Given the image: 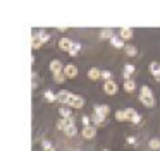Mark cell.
<instances>
[{"label": "cell", "mask_w": 160, "mask_h": 151, "mask_svg": "<svg viewBox=\"0 0 160 151\" xmlns=\"http://www.w3.org/2000/svg\"><path fill=\"white\" fill-rule=\"evenodd\" d=\"M90 120H91V117H81V122H83L86 127L90 125Z\"/></svg>", "instance_id": "4dcf8cb0"}, {"label": "cell", "mask_w": 160, "mask_h": 151, "mask_svg": "<svg viewBox=\"0 0 160 151\" xmlns=\"http://www.w3.org/2000/svg\"><path fill=\"white\" fill-rule=\"evenodd\" d=\"M79 50H81V45H79V43H74V45H72V50L69 51V55H72V57H74V55H76Z\"/></svg>", "instance_id": "83f0119b"}, {"label": "cell", "mask_w": 160, "mask_h": 151, "mask_svg": "<svg viewBox=\"0 0 160 151\" xmlns=\"http://www.w3.org/2000/svg\"><path fill=\"white\" fill-rule=\"evenodd\" d=\"M43 148H45L43 151H55V149H53V146L48 143V141H43Z\"/></svg>", "instance_id": "f1b7e54d"}, {"label": "cell", "mask_w": 160, "mask_h": 151, "mask_svg": "<svg viewBox=\"0 0 160 151\" xmlns=\"http://www.w3.org/2000/svg\"><path fill=\"white\" fill-rule=\"evenodd\" d=\"M97 136V129H95V125H88L83 129V137L84 139H93V137Z\"/></svg>", "instance_id": "52a82bcc"}, {"label": "cell", "mask_w": 160, "mask_h": 151, "mask_svg": "<svg viewBox=\"0 0 160 151\" xmlns=\"http://www.w3.org/2000/svg\"><path fill=\"white\" fill-rule=\"evenodd\" d=\"M115 120H119V122H124V120H128L126 110H117V112H115Z\"/></svg>", "instance_id": "ac0fdd59"}, {"label": "cell", "mask_w": 160, "mask_h": 151, "mask_svg": "<svg viewBox=\"0 0 160 151\" xmlns=\"http://www.w3.org/2000/svg\"><path fill=\"white\" fill-rule=\"evenodd\" d=\"M148 69H150V72H152L155 77H158V76H160V62H152Z\"/></svg>", "instance_id": "8fae6325"}, {"label": "cell", "mask_w": 160, "mask_h": 151, "mask_svg": "<svg viewBox=\"0 0 160 151\" xmlns=\"http://www.w3.org/2000/svg\"><path fill=\"white\" fill-rule=\"evenodd\" d=\"M50 71L53 72V76H59V74H64V67L59 60H52L50 62Z\"/></svg>", "instance_id": "5b68a950"}, {"label": "cell", "mask_w": 160, "mask_h": 151, "mask_svg": "<svg viewBox=\"0 0 160 151\" xmlns=\"http://www.w3.org/2000/svg\"><path fill=\"white\" fill-rule=\"evenodd\" d=\"M74 98V95L67 89H62L60 93H57V101L62 103V105H71V100Z\"/></svg>", "instance_id": "7a4b0ae2"}, {"label": "cell", "mask_w": 160, "mask_h": 151, "mask_svg": "<svg viewBox=\"0 0 160 151\" xmlns=\"http://www.w3.org/2000/svg\"><path fill=\"white\" fill-rule=\"evenodd\" d=\"M95 112H97V113H100V115H108V112H110V108H108V106L107 105H100V106H95Z\"/></svg>", "instance_id": "5bb4252c"}, {"label": "cell", "mask_w": 160, "mask_h": 151, "mask_svg": "<svg viewBox=\"0 0 160 151\" xmlns=\"http://www.w3.org/2000/svg\"><path fill=\"white\" fill-rule=\"evenodd\" d=\"M128 143H129V144H134V143H136V139H134L132 136H129V137H128Z\"/></svg>", "instance_id": "d6a6232c"}, {"label": "cell", "mask_w": 160, "mask_h": 151, "mask_svg": "<svg viewBox=\"0 0 160 151\" xmlns=\"http://www.w3.org/2000/svg\"><path fill=\"white\" fill-rule=\"evenodd\" d=\"M71 125H74L72 119H62V120H59V124H57V127H59L60 130H66L67 127H71Z\"/></svg>", "instance_id": "9c48e42d"}, {"label": "cell", "mask_w": 160, "mask_h": 151, "mask_svg": "<svg viewBox=\"0 0 160 151\" xmlns=\"http://www.w3.org/2000/svg\"><path fill=\"white\" fill-rule=\"evenodd\" d=\"M72 41L69 40V38H62V40L59 41V46H60V50H64V51H71L72 50Z\"/></svg>", "instance_id": "ba28073f"}, {"label": "cell", "mask_w": 160, "mask_h": 151, "mask_svg": "<svg viewBox=\"0 0 160 151\" xmlns=\"http://www.w3.org/2000/svg\"><path fill=\"white\" fill-rule=\"evenodd\" d=\"M155 79H157V81H158V82H160V76H158V77H155Z\"/></svg>", "instance_id": "836d02e7"}, {"label": "cell", "mask_w": 160, "mask_h": 151, "mask_svg": "<svg viewBox=\"0 0 160 151\" xmlns=\"http://www.w3.org/2000/svg\"><path fill=\"white\" fill-rule=\"evenodd\" d=\"M71 108H83L84 106V98L81 95H74V98L71 100Z\"/></svg>", "instance_id": "277c9868"}, {"label": "cell", "mask_w": 160, "mask_h": 151, "mask_svg": "<svg viewBox=\"0 0 160 151\" xmlns=\"http://www.w3.org/2000/svg\"><path fill=\"white\" fill-rule=\"evenodd\" d=\"M33 48H40V46H42V40H40V36H38V34H35V36H33Z\"/></svg>", "instance_id": "cb8c5ba5"}, {"label": "cell", "mask_w": 160, "mask_h": 151, "mask_svg": "<svg viewBox=\"0 0 160 151\" xmlns=\"http://www.w3.org/2000/svg\"><path fill=\"white\" fill-rule=\"evenodd\" d=\"M53 77H55L57 82H62L64 79H66V76H64V74H59V76H53Z\"/></svg>", "instance_id": "1f68e13d"}, {"label": "cell", "mask_w": 160, "mask_h": 151, "mask_svg": "<svg viewBox=\"0 0 160 151\" xmlns=\"http://www.w3.org/2000/svg\"><path fill=\"white\" fill-rule=\"evenodd\" d=\"M103 119H105V117L100 115V113H97V112H93V115H91V122H93V125L102 124V122H103Z\"/></svg>", "instance_id": "2e32d148"}, {"label": "cell", "mask_w": 160, "mask_h": 151, "mask_svg": "<svg viewBox=\"0 0 160 151\" xmlns=\"http://www.w3.org/2000/svg\"><path fill=\"white\" fill-rule=\"evenodd\" d=\"M100 76H102V72H100V69H97V67H91L90 72H88V77H90L91 81H97Z\"/></svg>", "instance_id": "7c38bea8"}, {"label": "cell", "mask_w": 160, "mask_h": 151, "mask_svg": "<svg viewBox=\"0 0 160 151\" xmlns=\"http://www.w3.org/2000/svg\"><path fill=\"white\" fill-rule=\"evenodd\" d=\"M103 91L107 93V95H115V93H117V84H115L114 81H105L103 82Z\"/></svg>", "instance_id": "8992f818"}, {"label": "cell", "mask_w": 160, "mask_h": 151, "mask_svg": "<svg viewBox=\"0 0 160 151\" xmlns=\"http://www.w3.org/2000/svg\"><path fill=\"white\" fill-rule=\"evenodd\" d=\"M38 36H40V40H42V43H45V41L48 40V34H47L45 31H42V33H38Z\"/></svg>", "instance_id": "f546056e"}, {"label": "cell", "mask_w": 160, "mask_h": 151, "mask_svg": "<svg viewBox=\"0 0 160 151\" xmlns=\"http://www.w3.org/2000/svg\"><path fill=\"white\" fill-rule=\"evenodd\" d=\"M102 77H103L105 81H112V77H114V74H112L110 71H103V72H102Z\"/></svg>", "instance_id": "4316f807"}, {"label": "cell", "mask_w": 160, "mask_h": 151, "mask_svg": "<svg viewBox=\"0 0 160 151\" xmlns=\"http://www.w3.org/2000/svg\"><path fill=\"white\" fill-rule=\"evenodd\" d=\"M45 98H47V101H50V103H53L57 100V95H53L52 91H45Z\"/></svg>", "instance_id": "d4e9b609"}, {"label": "cell", "mask_w": 160, "mask_h": 151, "mask_svg": "<svg viewBox=\"0 0 160 151\" xmlns=\"http://www.w3.org/2000/svg\"><path fill=\"white\" fill-rule=\"evenodd\" d=\"M64 132H66L67 136L72 137V136H76V134H78V129H76V125H71V127H67V129L64 130Z\"/></svg>", "instance_id": "603a6c76"}, {"label": "cell", "mask_w": 160, "mask_h": 151, "mask_svg": "<svg viewBox=\"0 0 160 151\" xmlns=\"http://www.w3.org/2000/svg\"><path fill=\"white\" fill-rule=\"evenodd\" d=\"M148 146L152 148V149H160V139H150Z\"/></svg>", "instance_id": "44dd1931"}, {"label": "cell", "mask_w": 160, "mask_h": 151, "mask_svg": "<svg viewBox=\"0 0 160 151\" xmlns=\"http://www.w3.org/2000/svg\"><path fill=\"white\" fill-rule=\"evenodd\" d=\"M124 51L128 53V57H134V55L138 53V50H136L134 46H131V45H128V46L124 48Z\"/></svg>", "instance_id": "ffe728a7"}, {"label": "cell", "mask_w": 160, "mask_h": 151, "mask_svg": "<svg viewBox=\"0 0 160 151\" xmlns=\"http://www.w3.org/2000/svg\"><path fill=\"white\" fill-rule=\"evenodd\" d=\"M60 112V115H62V119H71V106H62V108L59 110Z\"/></svg>", "instance_id": "d6986e66"}, {"label": "cell", "mask_w": 160, "mask_h": 151, "mask_svg": "<svg viewBox=\"0 0 160 151\" xmlns=\"http://www.w3.org/2000/svg\"><path fill=\"white\" fill-rule=\"evenodd\" d=\"M124 89H126L128 93L134 91V89H136V82L132 81V79H128V81H124Z\"/></svg>", "instance_id": "9a60e30c"}, {"label": "cell", "mask_w": 160, "mask_h": 151, "mask_svg": "<svg viewBox=\"0 0 160 151\" xmlns=\"http://www.w3.org/2000/svg\"><path fill=\"white\" fill-rule=\"evenodd\" d=\"M110 43H112V46H115V48H122V46H124V41H122V38L121 36H114V38H112V40H110ZM126 48V46H124Z\"/></svg>", "instance_id": "e0dca14e"}, {"label": "cell", "mask_w": 160, "mask_h": 151, "mask_svg": "<svg viewBox=\"0 0 160 151\" xmlns=\"http://www.w3.org/2000/svg\"><path fill=\"white\" fill-rule=\"evenodd\" d=\"M132 72H134V65H131V64L124 65V71H122V77H124L126 81H128V79H129V76H131Z\"/></svg>", "instance_id": "4fadbf2b"}, {"label": "cell", "mask_w": 160, "mask_h": 151, "mask_svg": "<svg viewBox=\"0 0 160 151\" xmlns=\"http://www.w3.org/2000/svg\"><path fill=\"white\" fill-rule=\"evenodd\" d=\"M103 151H108V149H103Z\"/></svg>", "instance_id": "e575fe53"}, {"label": "cell", "mask_w": 160, "mask_h": 151, "mask_svg": "<svg viewBox=\"0 0 160 151\" xmlns=\"http://www.w3.org/2000/svg\"><path fill=\"white\" fill-rule=\"evenodd\" d=\"M119 36H121L122 40H131V38H132V29H131V27H121Z\"/></svg>", "instance_id": "30bf717a"}, {"label": "cell", "mask_w": 160, "mask_h": 151, "mask_svg": "<svg viewBox=\"0 0 160 151\" xmlns=\"http://www.w3.org/2000/svg\"><path fill=\"white\" fill-rule=\"evenodd\" d=\"M64 76H66V77H69V79L76 77V76H78V69H76V65L67 64L66 67H64Z\"/></svg>", "instance_id": "3957f363"}, {"label": "cell", "mask_w": 160, "mask_h": 151, "mask_svg": "<svg viewBox=\"0 0 160 151\" xmlns=\"http://www.w3.org/2000/svg\"><path fill=\"white\" fill-rule=\"evenodd\" d=\"M100 38H110L112 40V38H114V33H112V29H103L100 33Z\"/></svg>", "instance_id": "484cf974"}, {"label": "cell", "mask_w": 160, "mask_h": 151, "mask_svg": "<svg viewBox=\"0 0 160 151\" xmlns=\"http://www.w3.org/2000/svg\"><path fill=\"white\" fill-rule=\"evenodd\" d=\"M38 84H40L38 74H36V72H33V74H31V86H33V89H35V88H38Z\"/></svg>", "instance_id": "7402d4cb"}, {"label": "cell", "mask_w": 160, "mask_h": 151, "mask_svg": "<svg viewBox=\"0 0 160 151\" xmlns=\"http://www.w3.org/2000/svg\"><path fill=\"white\" fill-rule=\"evenodd\" d=\"M139 100L145 106H153L155 105V100H153V93L148 86H143L141 88V93H139Z\"/></svg>", "instance_id": "6da1fadb"}]
</instances>
